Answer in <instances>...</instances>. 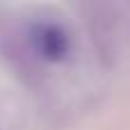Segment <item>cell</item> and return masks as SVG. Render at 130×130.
Segmentation results:
<instances>
[{
  "mask_svg": "<svg viewBox=\"0 0 130 130\" xmlns=\"http://www.w3.org/2000/svg\"><path fill=\"white\" fill-rule=\"evenodd\" d=\"M89 30L101 59L112 64L119 53V9L103 2L89 5Z\"/></svg>",
  "mask_w": 130,
  "mask_h": 130,
  "instance_id": "2",
  "label": "cell"
},
{
  "mask_svg": "<svg viewBox=\"0 0 130 130\" xmlns=\"http://www.w3.org/2000/svg\"><path fill=\"white\" fill-rule=\"evenodd\" d=\"M25 39H27L30 53L39 62H46V64L69 62L75 48V39L69 25L57 18H48V16L32 18L27 23Z\"/></svg>",
  "mask_w": 130,
  "mask_h": 130,
  "instance_id": "1",
  "label": "cell"
}]
</instances>
